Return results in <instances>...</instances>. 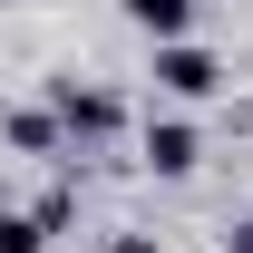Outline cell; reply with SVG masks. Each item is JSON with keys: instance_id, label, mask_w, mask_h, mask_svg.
Wrapping results in <instances>:
<instances>
[{"instance_id": "52a82bcc", "label": "cell", "mask_w": 253, "mask_h": 253, "mask_svg": "<svg viewBox=\"0 0 253 253\" xmlns=\"http://www.w3.org/2000/svg\"><path fill=\"white\" fill-rule=\"evenodd\" d=\"M30 214H39V224H49V234H68V224H78V195H68V185H59V195H39Z\"/></svg>"}, {"instance_id": "8992f818", "label": "cell", "mask_w": 253, "mask_h": 253, "mask_svg": "<svg viewBox=\"0 0 253 253\" xmlns=\"http://www.w3.org/2000/svg\"><path fill=\"white\" fill-rule=\"evenodd\" d=\"M0 253H49V224H39L30 205H10V214H0Z\"/></svg>"}, {"instance_id": "7a4b0ae2", "label": "cell", "mask_w": 253, "mask_h": 253, "mask_svg": "<svg viewBox=\"0 0 253 253\" xmlns=\"http://www.w3.org/2000/svg\"><path fill=\"white\" fill-rule=\"evenodd\" d=\"M146 78H156V97H175V107H205V97H224V59L205 49V39H156Z\"/></svg>"}, {"instance_id": "ba28073f", "label": "cell", "mask_w": 253, "mask_h": 253, "mask_svg": "<svg viewBox=\"0 0 253 253\" xmlns=\"http://www.w3.org/2000/svg\"><path fill=\"white\" fill-rule=\"evenodd\" d=\"M107 253H166L156 234H107Z\"/></svg>"}, {"instance_id": "30bf717a", "label": "cell", "mask_w": 253, "mask_h": 253, "mask_svg": "<svg viewBox=\"0 0 253 253\" xmlns=\"http://www.w3.org/2000/svg\"><path fill=\"white\" fill-rule=\"evenodd\" d=\"M0 214H10V175H0Z\"/></svg>"}, {"instance_id": "3957f363", "label": "cell", "mask_w": 253, "mask_h": 253, "mask_svg": "<svg viewBox=\"0 0 253 253\" xmlns=\"http://www.w3.org/2000/svg\"><path fill=\"white\" fill-rule=\"evenodd\" d=\"M136 166H146V175H195V166H205V126L195 117H146L136 126Z\"/></svg>"}, {"instance_id": "277c9868", "label": "cell", "mask_w": 253, "mask_h": 253, "mask_svg": "<svg viewBox=\"0 0 253 253\" xmlns=\"http://www.w3.org/2000/svg\"><path fill=\"white\" fill-rule=\"evenodd\" d=\"M0 146L10 156H68V126L49 117V97L39 107H0Z\"/></svg>"}, {"instance_id": "5b68a950", "label": "cell", "mask_w": 253, "mask_h": 253, "mask_svg": "<svg viewBox=\"0 0 253 253\" xmlns=\"http://www.w3.org/2000/svg\"><path fill=\"white\" fill-rule=\"evenodd\" d=\"M126 20H136L146 39H185L195 30V0H126Z\"/></svg>"}, {"instance_id": "6da1fadb", "label": "cell", "mask_w": 253, "mask_h": 253, "mask_svg": "<svg viewBox=\"0 0 253 253\" xmlns=\"http://www.w3.org/2000/svg\"><path fill=\"white\" fill-rule=\"evenodd\" d=\"M39 97H49V117L68 126V156H78V146H107V136L126 126V97H117V88H97V78H68V68H59Z\"/></svg>"}, {"instance_id": "9c48e42d", "label": "cell", "mask_w": 253, "mask_h": 253, "mask_svg": "<svg viewBox=\"0 0 253 253\" xmlns=\"http://www.w3.org/2000/svg\"><path fill=\"white\" fill-rule=\"evenodd\" d=\"M224 253H253V214H244V224H224Z\"/></svg>"}]
</instances>
